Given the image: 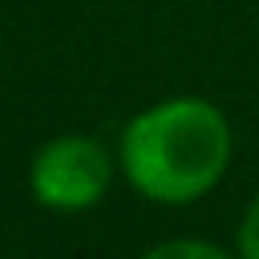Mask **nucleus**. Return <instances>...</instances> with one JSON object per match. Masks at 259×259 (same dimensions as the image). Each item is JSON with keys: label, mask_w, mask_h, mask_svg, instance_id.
Segmentation results:
<instances>
[{"label": "nucleus", "mask_w": 259, "mask_h": 259, "mask_svg": "<svg viewBox=\"0 0 259 259\" xmlns=\"http://www.w3.org/2000/svg\"><path fill=\"white\" fill-rule=\"evenodd\" d=\"M231 166V125L202 97H170L142 109L121 134L130 186L166 206H182L219 186Z\"/></svg>", "instance_id": "1"}, {"label": "nucleus", "mask_w": 259, "mask_h": 259, "mask_svg": "<svg viewBox=\"0 0 259 259\" xmlns=\"http://www.w3.org/2000/svg\"><path fill=\"white\" fill-rule=\"evenodd\" d=\"M142 259H231V255L214 243H202V239H166V243L150 247Z\"/></svg>", "instance_id": "3"}, {"label": "nucleus", "mask_w": 259, "mask_h": 259, "mask_svg": "<svg viewBox=\"0 0 259 259\" xmlns=\"http://www.w3.org/2000/svg\"><path fill=\"white\" fill-rule=\"evenodd\" d=\"M109 178H113V158L105 154V146L81 134L45 142L28 170L32 194L49 210H85L101 202Z\"/></svg>", "instance_id": "2"}, {"label": "nucleus", "mask_w": 259, "mask_h": 259, "mask_svg": "<svg viewBox=\"0 0 259 259\" xmlns=\"http://www.w3.org/2000/svg\"><path fill=\"white\" fill-rule=\"evenodd\" d=\"M239 259H259V194L247 202L239 223Z\"/></svg>", "instance_id": "4"}]
</instances>
